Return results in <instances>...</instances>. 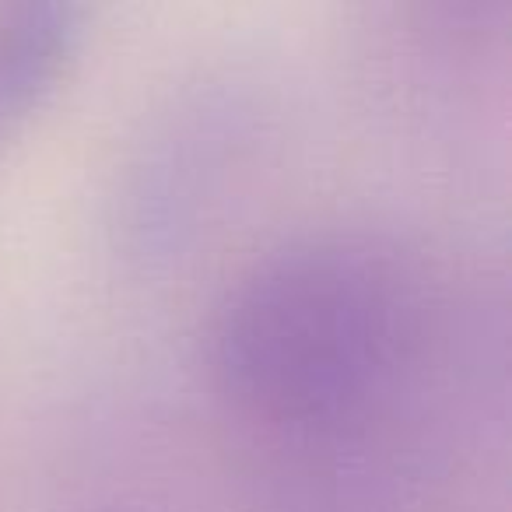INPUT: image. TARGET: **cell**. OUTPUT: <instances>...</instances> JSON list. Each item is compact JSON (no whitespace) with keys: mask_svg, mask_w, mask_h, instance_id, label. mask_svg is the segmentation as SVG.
I'll use <instances>...</instances> for the list:
<instances>
[{"mask_svg":"<svg viewBox=\"0 0 512 512\" xmlns=\"http://www.w3.org/2000/svg\"><path fill=\"white\" fill-rule=\"evenodd\" d=\"M85 29V0H8L0 8V151L71 78Z\"/></svg>","mask_w":512,"mask_h":512,"instance_id":"7a4b0ae2","label":"cell"},{"mask_svg":"<svg viewBox=\"0 0 512 512\" xmlns=\"http://www.w3.org/2000/svg\"><path fill=\"white\" fill-rule=\"evenodd\" d=\"M414 288L390 253L358 239H306L256 260L211 323V372L249 418L337 428L369 411L407 362Z\"/></svg>","mask_w":512,"mask_h":512,"instance_id":"6da1fadb","label":"cell"}]
</instances>
